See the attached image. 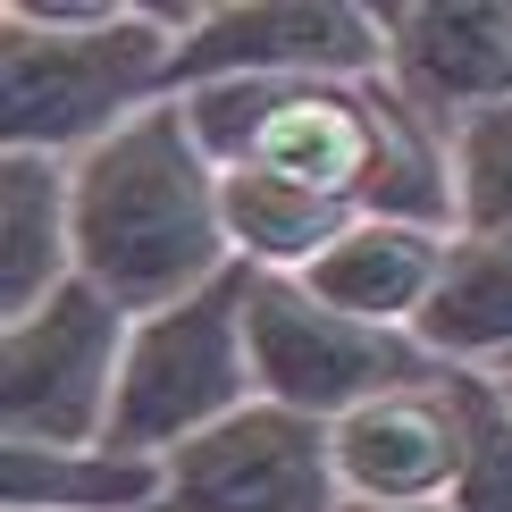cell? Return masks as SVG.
Returning <instances> with one entry per match:
<instances>
[{"mask_svg": "<svg viewBox=\"0 0 512 512\" xmlns=\"http://www.w3.org/2000/svg\"><path fill=\"white\" fill-rule=\"evenodd\" d=\"M202 152L219 168H261L353 219H412L454 236V152L387 76L361 84H202L185 93Z\"/></svg>", "mask_w": 512, "mask_h": 512, "instance_id": "6da1fadb", "label": "cell"}, {"mask_svg": "<svg viewBox=\"0 0 512 512\" xmlns=\"http://www.w3.org/2000/svg\"><path fill=\"white\" fill-rule=\"evenodd\" d=\"M76 185V277L118 311L152 319L236 269L227 236V177L202 152L185 101H160L110 143L68 160Z\"/></svg>", "mask_w": 512, "mask_h": 512, "instance_id": "7a4b0ae2", "label": "cell"}, {"mask_svg": "<svg viewBox=\"0 0 512 512\" xmlns=\"http://www.w3.org/2000/svg\"><path fill=\"white\" fill-rule=\"evenodd\" d=\"M210 0H9L0 9V143L84 160L168 101L177 42Z\"/></svg>", "mask_w": 512, "mask_h": 512, "instance_id": "3957f363", "label": "cell"}, {"mask_svg": "<svg viewBox=\"0 0 512 512\" xmlns=\"http://www.w3.org/2000/svg\"><path fill=\"white\" fill-rule=\"evenodd\" d=\"M244 403H261V378H252V269L236 261L219 286L135 319L110 445L168 462L177 445H194L219 420H236Z\"/></svg>", "mask_w": 512, "mask_h": 512, "instance_id": "277c9868", "label": "cell"}, {"mask_svg": "<svg viewBox=\"0 0 512 512\" xmlns=\"http://www.w3.org/2000/svg\"><path fill=\"white\" fill-rule=\"evenodd\" d=\"M135 311L101 286H59L42 311L0 319V437L9 445H110Z\"/></svg>", "mask_w": 512, "mask_h": 512, "instance_id": "5b68a950", "label": "cell"}, {"mask_svg": "<svg viewBox=\"0 0 512 512\" xmlns=\"http://www.w3.org/2000/svg\"><path fill=\"white\" fill-rule=\"evenodd\" d=\"M445 370V361L403 328H370V319L319 303L303 277L252 269V378H261V403H286L303 420H345L370 395L412 387V378Z\"/></svg>", "mask_w": 512, "mask_h": 512, "instance_id": "8992f818", "label": "cell"}, {"mask_svg": "<svg viewBox=\"0 0 512 512\" xmlns=\"http://www.w3.org/2000/svg\"><path fill=\"white\" fill-rule=\"evenodd\" d=\"M361 84L387 76V9L361 0H210L202 26L177 42L168 101L202 84Z\"/></svg>", "mask_w": 512, "mask_h": 512, "instance_id": "52a82bcc", "label": "cell"}, {"mask_svg": "<svg viewBox=\"0 0 512 512\" xmlns=\"http://www.w3.org/2000/svg\"><path fill=\"white\" fill-rule=\"evenodd\" d=\"M160 512H345L336 429L286 403H244L236 420L168 454Z\"/></svg>", "mask_w": 512, "mask_h": 512, "instance_id": "ba28073f", "label": "cell"}, {"mask_svg": "<svg viewBox=\"0 0 512 512\" xmlns=\"http://www.w3.org/2000/svg\"><path fill=\"white\" fill-rule=\"evenodd\" d=\"M471 462V395L462 370H429L412 387L370 395L336 420V479L345 504H454Z\"/></svg>", "mask_w": 512, "mask_h": 512, "instance_id": "9c48e42d", "label": "cell"}, {"mask_svg": "<svg viewBox=\"0 0 512 512\" xmlns=\"http://www.w3.org/2000/svg\"><path fill=\"white\" fill-rule=\"evenodd\" d=\"M387 84L445 135L487 101H512V0L387 9Z\"/></svg>", "mask_w": 512, "mask_h": 512, "instance_id": "30bf717a", "label": "cell"}, {"mask_svg": "<svg viewBox=\"0 0 512 512\" xmlns=\"http://www.w3.org/2000/svg\"><path fill=\"white\" fill-rule=\"evenodd\" d=\"M445 252L454 236L445 227H412V219H353L345 236H336L319 261L303 269V286L319 303L370 319V328H420V311H429L437 277H445Z\"/></svg>", "mask_w": 512, "mask_h": 512, "instance_id": "8fae6325", "label": "cell"}, {"mask_svg": "<svg viewBox=\"0 0 512 512\" xmlns=\"http://www.w3.org/2000/svg\"><path fill=\"white\" fill-rule=\"evenodd\" d=\"M76 286V185L68 160L0 152V319L42 311Z\"/></svg>", "mask_w": 512, "mask_h": 512, "instance_id": "7c38bea8", "label": "cell"}, {"mask_svg": "<svg viewBox=\"0 0 512 512\" xmlns=\"http://www.w3.org/2000/svg\"><path fill=\"white\" fill-rule=\"evenodd\" d=\"M9 512H160L168 462L126 445H0Z\"/></svg>", "mask_w": 512, "mask_h": 512, "instance_id": "4fadbf2b", "label": "cell"}, {"mask_svg": "<svg viewBox=\"0 0 512 512\" xmlns=\"http://www.w3.org/2000/svg\"><path fill=\"white\" fill-rule=\"evenodd\" d=\"M412 336L445 370H512V236H454Z\"/></svg>", "mask_w": 512, "mask_h": 512, "instance_id": "5bb4252c", "label": "cell"}, {"mask_svg": "<svg viewBox=\"0 0 512 512\" xmlns=\"http://www.w3.org/2000/svg\"><path fill=\"white\" fill-rule=\"evenodd\" d=\"M454 152V236H512V101H487L445 135Z\"/></svg>", "mask_w": 512, "mask_h": 512, "instance_id": "9a60e30c", "label": "cell"}, {"mask_svg": "<svg viewBox=\"0 0 512 512\" xmlns=\"http://www.w3.org/2000/svg\"><path fill=\"white\" fill-rule=\"evenodd\" d=\"M471 395V462H462L454 512H512V403L487 370H462Z\"/></svg>", "mask_w": 512, "mask_h": 512, "instance_id": "2e32d148", "label": "cell"}, {"mask_svg": "<svg viewBox=\"0 0 512 512\" xmlns=\"http://www.w3.org/2000/svg\"><path fill=\"white\" fill-rule=\"evenodd\" d=\"M345 512H454V504H345Z\"/></svg>", "mask_w": 512, "mask_h": 512, "instance_id": "e0dca14e", "label": "cell"}, {"mask_svg": "<svg viewBox=\"0 0 512 512\" xmlns=\"http://www.w3.org/2000/svg\"><path fill=\"white\" fill-rule=\"evenodd\" d=\"M496 387H504V403H512V370H496Z\"/></svg>", "mask_w": 512, "mask_h": 512, "instance_id": "ac0fdd59", "label": "cell"}]
</instances>
